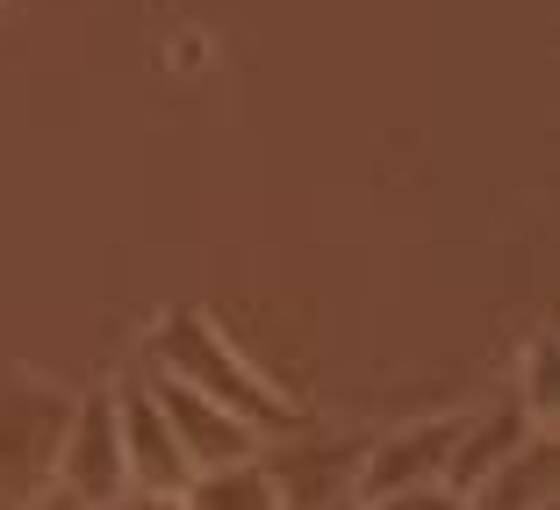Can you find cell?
Masks as SVG:
<instances>
[{"mask_svg":"<svg viewBox=\"0 0 560 510\" xmlns=\"http://www.w3.org/2000/svg\"><path fill=\"white\" fill-rule=\"evenodd\" d=\"M66 417L72 395L44 389V381H0V510H22L30 496L50 489Z\"/></svg>","mask_w":560,"mask_h":510,"instance_id":"cell-2","label":"cell"},{"mask_svg":"<svg viewBox=\"0 0 560 510\" xmlns=\"http://www.w3.org/2000/svg\"><path fill=\"white\" fill-rule=\"evenodd\" d=\"M460 425H467V410H445V417H424V425H402V431H388V439H374V445L360 453L352 496H360V503H374V496L445 482V475H453V445H460ZM445 489H453V482H445Z\"/></svg>","mask_w":560,"mask_h":510,"instance_id":"cell-4","label":"cell"},{"mask_svg":"<svg viewBox=\"0 0 560 510\" xmlns=\"http://www.w3.org/2000/svg\"><path fill=\"white\" fill-rule=\"evenodd\" d=\"M116 431H122V467H130V489L144 496H180L195 482V467L180 461V445H173V425H165L159 395L151 381H116Z\"/></svg>","mask_w":560,"mask_h":510,"instance_id":"cell-6","label":"cell"},{"mask_svg":"<svg viewBox=\"0 0 560 510\" xmlns=\"http://www.w3.org/2000/svg\"><path fill=\"white\" fill-rule=\"evenodd\" d=\"M151 374L223 403V410L245 417L259 439H295V431H310L295 395H280V381L266 374L259 360H245V352L231 346V331L215 324V316H201V310H165L159 324H151Z\"/></svg>","mask_w":560,"mask_h":510,"instance_id":"cell-1","label":"cell"},{"mask_svg":"<svg viewBox=\"0 0 560 510\" xmlns=\"http://www.w3.org/2000/svg\"><path fill=\"white\" fill-rule=\"evenodd\" d=\"M324 510H366V503H360V496H338V503H324Z\"/></svg>","mask_w":560,"mask_h":510,"instance_id":"cell-14","label":"cell"},{"mask_svg":"<svg viewBox=\"0 0 560 510\" xmlns=\"http://www.w3.org/2000/svg\"><path fill=\"white\" fill-rule=\"evenodd\" d=\"M94 510H180V496H144V489H122V496H108V503H94Z\"/></svg>","mask_w":560,"mask_h":510,"instance_id":"cell-12","label":"cell"},{"mask_svg":"<svg viewBox=\"0 0 560 510\" xmlns=\"http://www.w3.org/2000/svg\"><path fill=\"white\" fill-rule=\"evenodd\" d=\"M180 510H280V489H273V475H266V461L252 453V461H237V467L195 475L180 489Z\"/></svg>","mask_w":560,"mask_h":510,"instance_id":"cell-9","label":"cell"},{"mask_svg":"<svg viewBox=\"0 0 560 510\" xmlns=\"http://www.w3.org/2000/svg\"><path fill=\"white\" fill-rule=\"evenodd\" d=\"M151 395H159V410L165 425H173V445H180V461L195 467V475H209V467H237L259 453V431L245 425V417H231L223 403H209V395L180 389V381H165V374H144Z\"/></svg>","mask_w":560,"mask_h":510,"instance_id":"cell-5","label":"cell"},{"mask_svg":"<svg viewBox=\"0 0 560 510\" xmlns=\"http://www.w3.org/2000/svg\"><path fill=\"white\" fill-rule=\"evenodd\" d=\"M50 489L72 496L80 510H94V503H108V496L130 489V467H122V431H116V389L72 395V417H66V439H58Z\"/></svg>","mask_w":560,"mask_h":510,"instance_id":"cell-3","label":"cell"},{"mask_svg":"<svg viewBox=\"0 0 560 510\" xmlns=\"http://www.w3.org/2000/svg\"><path fill=\"white\" fill-rule=\"evenodd\" d=\"M22 510H80V503H72V496H58V489H44V496H30Z\"/></svg>","mask_w":560,"mask_h":510,"instance_id":"cell-13","label":"cell"},{"mask_svg":"<svg viewBox=\"0 0 560 510\" xmlns=\"http://www.w3.org/2000/svg\"><path fill=\"white\" fill-rule=\"evenodd\" d=\"M560 338L553 331H532V346H525V360H517V389H511V403L532 417L539 431H553V403H560Z\"/></svg>","mask_w":560,"mask_h":510,"instance_id":"cell-10","label":"cell"},{"mask_svg":"<svg viewBox=\"0 0 560 510\" xmlns=\"http://www.w3.org/2000/svg\"><path fill=\"white\" fill-rule=\"evenodd\" d=\"M366 510H467L460 489H445V482H424V489H396V496H374Z\"/></svg>","mask_w":560,"mask_h":510,"instance_id":"cell-11","label":"cell"},{"mask_svg":"<svg viewBox=\"0 0 560 510\" xmlns=\"http://www.w3.org/2000/svg\"><path fill=\"white\" fill-rule=\"evenodd\" d=\"M532 431H539V425H532V417L517 410L511 395H503V403H481V410H467L460 445H453V475H445V482H453V489L467 496V489H475V482L489 475L495 461H511V453L532 439Z\"/></svg>","mask_w":560,"mask_h":510,"instance_id":"cell-8","label":"cell"},{"mask_svg":"<svg viewBox=\"0 0 560 510\" xmlns=\"http://www.w3.org/2000/svg\"><path fill=\"white\" fill-rule=\"evenodd\" d=\"M553 431H532L511 461H495L489 475L467 489V510H553Z\"/></svg>","mask_w":560,"mask_h":510,"instance_id":"cell-7","label":"cell"}]
</instances>
